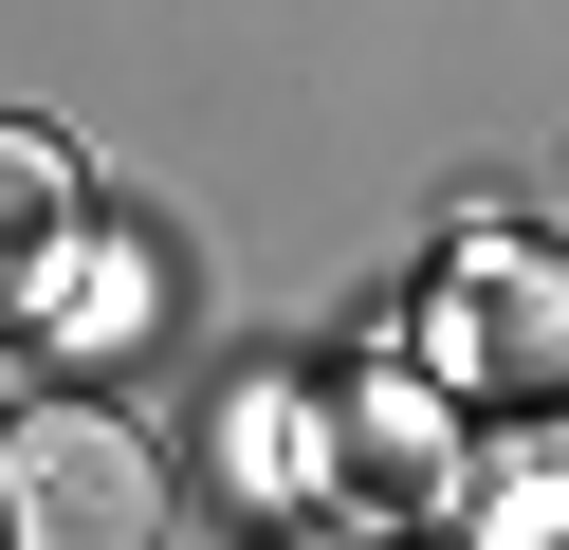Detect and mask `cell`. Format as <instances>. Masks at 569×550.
Returning a JSON list of instances; mask_svg holds the SVG:
<instances>
[{
  "mask_svg": "<svg viewBox=\"0 0 569 550\" xmlns=\"http://www.w3.org/2000/svg\"><path fill=\"white\" fill-rule=\"evenodd\" d=\"M0 532L19 550H148L166 477L111 403H38V422H0Z\"/></svg>",
  "mask_w": 569,
  "mask_h": 550,
  "instance_id": "6da1fadb",
  "label": "cell"
},
{
  "mask_svg": "<svg viewBox=\"0 0 569 550\" xmlns=\"http://www.w3.org/2000/svg\"><path fill=\"white\" fill-rule=\"evenodd\" d=\"M422 349H441V386H569V276L551 257H478Z\"/></svg>",
  "mask_w": 569,
  "mask_h": 550,
  "instance_id": "7a4b0ae2",
  "label": "cell"
},
{
  "mask_svg": "<svg viewBox=\"0 0 569 550\" xmlns=\"http://www.w3.org/2000/svg\"><path fill=\"white\" fill-rule=\"evenodd\" d=\"M56 257H74V166H56V129H0V312H38Z\"/></svg>",
  "mask_w": 569,
  "mask_h": 550,
  "instance_id": "3957f363",
  "label": "cell"
},
{
  "mask_svg": "<svg viewBox=\"0 0 569 550\" xmlns=\"http://www.w3.org/2000/svg\"><path fill=\"white\" fill-rule=\"evenodd\" d=\"M532 550H569V532H532Z\"/></svg>",
  "mask_w": 569,
  "mask_h": 550,
  "instance_id": "277c9868",
  "label": "cell"
}]
</instances>
